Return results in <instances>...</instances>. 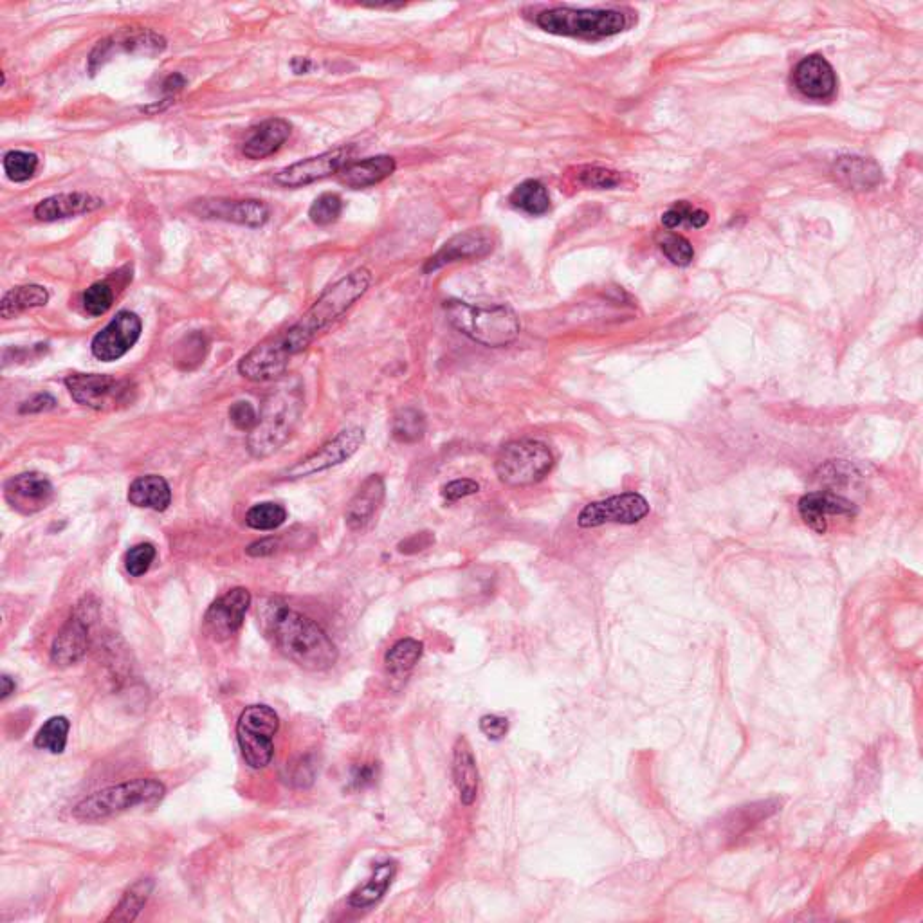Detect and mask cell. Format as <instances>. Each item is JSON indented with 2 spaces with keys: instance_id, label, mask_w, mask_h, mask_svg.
Here are the masks:
<instances>
[{
  "instance_id": "8992f818",
  "label": "cell",
  "mask_w": 923,
  "mask_h": 923,
  "mask_svg": "<svg viewBox=\"0 0 923 923\" xmlns=\"http://www.w3.org/2000/svg\"><path fill=\"white\" fill-rule=\"evenodd\" d=\"M536 24L550 35L559 37L599 38L613 37L622 33L628 20L619 10H576V8H550L538 13Z\"/></svg>"
},
{
  "instance_id": "9c48e42d",
  "label": "cell",
  "mask_w": 923,
  "mask_h": 923,
  "mask_svg": "<svg viewBox=\"0 0 923 923\" xmlns=\"http://www.w3.org/2000/svg\"><path fill=\"white\" fill-rule=\"evenodd\" d=\"M65 386L76 403L98 412L127 406L136 392L130 381H119L105 374H71L65 379Z\"/></svg>"
},
{
  "instance_id": "3957f363",
  "label": "cell",
  "mask_w": 923,
  "mask_h": 923,
  "mask_svg": "<svg viewBox=\"0 0 923 923\" xmlns=\"http://www.w3.org/2000/svg\"><path fill=\"white\" fill-rule=\"evenodd\" d=\"M305 408L303 383L298 377L282 379L267 397L255 430L247 437V449L255 458L271 457L284 446L298 426Z\"/></svg>"
},
{
  "instance_id": "8d00e7d4",
  "label": "cell",
  "mask_w": 923,
  "mask_h": 923,
  "mask_svg": "<svg viewBox=\"0 0 923 923\" xmlns=\"http://www.w3.org/2000/svg\"><path fill=\"white\" fill-rule=\"evenodd\" d=\"M709 222V213L700 208H695L693 204L687 201H680L673 204L664 215H662V224L669 229L680 228V226H691V228H704Z\"/></svg>"
},
{
  "instance_id": "4dcf8cb0",
  "label": "cell",
  "mask_w": 923,
  "mask_h": 923,
  "mask_svg": "<svg viewBox=\"0 0 923 923\" xmlns=\"http://www.w3.org/2000/svg\"><path fill=\"white\" fill-rule=\"evenodd\" d=\"M154 891V880L152 878H139L136 884L128 887L127 893L121 898V902L116 905L107 922H134L143 907L147 905L148 898Z\"/></svg>"
},
{
  "instance_id": "277c9868",
  "label": "cell",
  "mask_w": 923,
  "mask_h": 923,
  "mask_svg": "<svg viewBox=\"0 0 923 923\" xmlns=\"http://www.w3.org/2000/svg\"><path fill=\"white\" fill-rule=\"evenodd\" d=\"M444 311L460 334L484 347H507L520 336V318L509 305H471L449 300L444 303Z\"/></svg>"
},
{
  "instance_id": "8fae6325",
  "label": "cell",
  "mask_w": 923,
  "mask_h": 923,
  "mask_svg": "<svg viewBox=\"0 0 923 923\" xmlns=\"http://www.w3.org/2000/svg\"><path fill=\"white\" fill-rule=\"evenodd\" d=\"M166 49L165 37L152 29H121L118 33L101 40L92 49L89 56V73L96 74L103 65L109 64L114 56H152L161 55Z\"/></svg>"
},
{
  "instance_id": "ab89813d",
  "label": "cell",
  "mask_w": 923,
  "mask_h": 923,
  "mask_svg": "<svg viewBox=\"0 0 923 923\" xmlns=\"http://www.w3.org/2000/svg\"><path fill=\"white\" fill-rule=\"evenodd\" d=\"M83 309L89 316H103L114 303V289L107 282H96L83 293Z\"/></svg>"
},
{
  "instance_id": "4fadbf2b",
  "label": "cell",
  "mask_w": 923,
  "mask_h": 923,
  "mask_svg": "<svg viewBox=\"0 0 923 923\" xmlns=\"http://www.w3.org/2000/svg\"><path fill=\"white\" fill-rule=\"evenodd\" d=\"M649 514V503L642 494L622 493L601 502H592L579 512L577 523L581 529H595L608 523L635 525Z\"/></svg>"
},
{
  "instance_id": "c3c4849f",
  "label": "cell",
  "mask_w": 923,
  "mask_h": 923,
  "mask_svg": "<svg viewBox=\"0 0 923 923\" xmlns=\"http://www.w3.org/2000/svg\"><path fill=\"white\" fill-rule=\"evenodd\" d=\"M56 408V399L51 393H38L20 406V413L51 412Z\"/></svg>"
},
{
  "instance_id": "836d02e7",
  "label": "cell",
  "mask_w": 923,
  "mask_h": 923,
  "mask_svg": "<svg viewBox=\"0 0 923 923\" xmlns=\"http://www.w3.org/2000/svg\"><path fill=\"white\" fill-rule=\"evenodd\" d=\"M426 428H428V424H426L424 413L415 410V408H404L393 417V439L401 442V444H417V442H421L424 435H426Z\"/></svg>"
},
{
  "instance_id": "44dd1931",
  "label": "cell",
  "mask_w": 923,
  "mask_h": 923,
  "mask_svg": "<svg viewBox=\"0 0 923 923\" xmlns=\"http://www.w3.org/2000/svg\"><path fill=\"white\" fill-rule=\"evenodd\" d=\"M794 85L810 100H828L832 98L837 78L830 62L821 55L806 56L794 69Z\"/></svg>"
},
{
  "instance_id": "484cf974",
  "label": "cell",
  "mask_w": 923,
  "mask_h": 923,
  "mask_svg": "<svg viewBox=\"0 0 923 923\" xmlns=\"http://www.w3.org/2000/svg\"><path fill=\"white\" fill-rule=\"evenodd\" d=\"M453 779L460 794V803L471 806L478 796V767H476L475 754L466 738H458L453 749Z\"/></svg>"
},
{
  "instance_id": "11a10c76",
  "label": "cell",
  "mask_w": 923,
  "mask_h": 923,
  "mask_svg": "<svg viewBox=\"0 0 923 923\" xmlns=\"http://www.w3.org/2000/svg\"><path fill=\"white\" fill-rule=\"evenodd\" d=\"M15 689H17L15 680H13L10 675H2V695H0V698H2V700H8V698L15 693Z\"/></svg>"
},
{
  "instance_id": "9a60e30c",
  "label": "cell",
  "mask_w": 923,
  "mask_h": 923,
  "mask_svg": "<svg viewBox=\"0 0 923 923\" xmlns=\"http://www.w3.org/2000/svg\"><path fill=\"white\" fill-rule=\"evenodd\" d=\"M141 330L143 323L136 312L119 311L116 318L92 339V356L103 363L118 361L138 343Z\"/></svg>"
},
{
  "instance_id": "b9f144b4",
  "label": "cell",
  "mask_w": 923,
  "mask_h": 923,
  "mask_svg": "<svg viewBox=\"0 0 923 923\" xmlns=\"http://www.w3.org/2000/svg\"><path fill=\"white\" fill-rule=\"evenodd\" d=\"M577 181L586 186V188H597V190H612L619 186L622 181L621 174L603 168V166H581L577 170Z\"/></svg>"
},
{
  "instance_id": "d4e9b609",
  "label": "cell",
  "mask_w": 923,
  "mask_h": 923,
  "mask_svg": "<svg viewBox=\"0 0 923 923\" xmlns=\"http://www.w3.org/2000/svg\"><path fill=\"white\" fill-rule=\"evenodd\" d=\"M395 170L397 161L392 156L366 157L343 166L339 170L338 181L350 190H363L383 183Z\"/></svg>"
},
{
  "instance_id": "7c38bea8",
  "label": "cell",
  "mask_w": 923,
  "mask_h": 923,
  "mask_svg": "<svg viewBox=\"0 0 923 923\" xmlns=\"http://www.w3.org/2000/svg\"><path fill=\"white\" fill-rule=\"evenodd\" d=\"M363 444H365V431L361 428L352 426L347 430H341L334 439L325 442L314 453L298 460L293 467H289L284 476L289 480H294V478H305V476L323 473L327 469H332L350 460L359 449L363 448Z\"/></svg>"
},
{
  "instance_id": "7dc6e473",
  "label": "cell",
  "mask_w": 923,
  "mask_h": 923,
  "mask_svg": "<svg viewBox=\"0 0 923 923\" xmlns=\"http://www.w3.org/2000/svg\"><path fill=\"white\" fill-rule=\"evenodd\" d=\"M480 731L484 732L489 740H503L509 732V720L498 714H485L480 718Z\"/></svg>"
},
{
  "instance_id": "60d3db41",
  "label": "cell",
  "mask_w": 923,
  "mask_h": 923,
  "mask_svg": "<svg viewBox=\"0 0 923 923\" xmlns=\"http://www.w3.org/2000/svg\"><path fill=\"white\" fill-rule=\"evenodd\" d=\"M343 211V201L338 193H321L316 201L312 202L309 217L316 226H329L339 219Z\"/></svg>"
},
{
  "instance_id": "cb8c5ba5",
  "label": "cell",
  "mask_w": 923,
  "mask_h": 923,
  "mask_svg": "<svg viewBox=\"0 0 923 923\" xmlns=\"http://www.w3.org/2000/svg\"><path fill=\"white\" fill-rule=\"evenodd\" d=\"M291 130L293 127L287 119H266L249 132V136L242 145V154L253 161L273 156L275 152L284 147L285 141L291 136Z\"/></svg>"
},
{
  "instance_id": "6da1fadb",
  "label": "cell",
  "mask_w": 923,
  "mask_h": 923,
  "mask_svg": "<svg viewBox=\"0 0 923 923\" xmlns=\"http://www.w3.org/2000/svg\"><path fill=\"white\" fill-rule=\"evenodd\" d=\"M372 285V273L366 267L339 278L325 289L311 309L289 329L264 339L251 348L238 363V372L253 383L282 379L293 357L305 352L325 330L347 314Z\"/></svg>"
},
{
  "instance_id": "f6af8a7d",
  "label": "cell",
  "mask_w": 923,
  "mask_h": 923,
  "mask_svg": "<svg viewBox=\"0 0 923 923\" xmlns=\"http://www.w3.org/2000/svg\"><path fill=\"white\" fill-rule=\"evenodd\" d=\"M480 491V484L471 478H457L442 487V498L446 502H458Z\"/></svg>"
},
{
  "instance_id": "f5cc1de1",
  "label": "cell",
  "mask_w": 923,
  "mask_h": 923,
  "mask_svg": "<svg viewBox=\"0 0 923 923\" xmlns=\"http://www.w3.org/2000/svg\"><path fill=\"white\" fill-rule=\"evenodd\" d=\"M184 87H186V78H184L183 74L179 73H172L170 76H166L165 82L161 85V89H163V92L168 94V96H174L177 92L183 91Z\"/></svg>"
},
{
  "instance_id": "ee69618b",
  "label": "cell",
  "mask_w": 923,
  "mask_h": 923,
  "mask_svg": "<svg viewBox=\"0 0 923 923\" xmlns=\"http://www.w3.org/2000/svg\"><path fill=\"white\" fill-rule=\"evenodd\" d=\"M229 421L233 422V426L237 430L251 433V431L255 430L256 424H258V415H256L253 404L247 403V401H237V403L231 404V408H229Z\"/></svg>"
},
{
  "instance_id": "f1b7e54d",
  "label": "cell",
  "mask_w": 923,
  "mask_h": 923,
  "mask_svg": "<svg viewBox=\"0 0 923 923\" xmlns=\"http://www.w3.org/2000/svg\"><path fill=\"white\" fill-rule=\"evenodd\" d=\"M395 871H397V866H395V862H390V860L383 862V864H377L372 877L368 878L365 884H361L350 895L348 904L352 905V907H357V909L377 904L392 886Z\"/></svg>"
},
{
  "instance_id": "d590c367",
  "label": "cell",
  "mask_w": 923,
  "mask_h": 923,
  "mask_svg": "<svg viewBox=\"0 0 923 923\" xmlns=\"http://www.w3.org/2000/svg\"><path fill=\"white\" fill-rule=\"evenodd\" d=\"M69 731H71V722L65 716H53L37 732L35 747L49 750L53 754H62L67 747Z\"/></svg>"
},
{
  "instance_id": "30bf717a",
  "label": "cell",
  "mask_w": 923,
  "mask_h": 923,
  "mask_svg": "<svg viewBox=\"0 0 923 923\" xmlns=\"http://www.w3.org/2000/svg\"><path fill=\"white\" fill-rule=\"evenodd\" d=\"M98 619V601L92 595H85L80 603L74 606V612L69 621L65 622L62 630L58 631L53 648H51V662L60 668H67L78 664L87 649H89V631L94 621Z\"/></svg>"
},
{
  "instance_id": "ffe728a7",
  "label": "cell",
  "mask_w": 923,
  "mask_h": 923,
  "mask_svg": "<svg viewBox=\"0 0 923 923\" xmlns=\"http://www.w3.org/2000/svg\"><path fill=\"white\" fill-rule=\"evenodd\" d=\"M857 507L855 503L844 498L841 494L832 493V491H817V493L805 494L799 500V514L805 521L806 525L812 531L824 534L828 529V518L830 516H846L853 518L857 516Z\"/></svg>"
},
{
  "instance_id": "52a82bcc",
  "label": "cell",
  "mask_w": 923,
  "mask_h": 923,
  "mask_svg": "<svg viewBox=\"0 0 923 923\" xmlns=\"http://www.w3.org/2000/svg\"><path fill=\"white\" fill-rule=\"evenodd\" d=\"M556 458L540 440H512L505 444L494 460V471L503 484L529 487L540 484L554 469Z\"/></svg>"
},
{
  "instance_id": "2e32d148",
  "label": "cell",
  "mask_w": 923,
  "mask_h": 923,
  "mask_svg": "<svg viewBox=\"0 0 923 923\" xmlns=\"http://www.w3.org/2000/svg\"><path fill=\"white\" fill-rule=\"evenodd\" d=\"M249 606L251 594L242 586L231 588L226 594L220 595L215 603H211L204 615V628L208 635L219 642L237 635V631L244 624Z\"/></svg>"
},
{
  "instance_id": "681fc988",
  "label": "cell",
  "mask_w": 923,
  "mask_h": 923,
  "mask_svg": "<svg viewBox=\"0 0 923 923\" xmlns=\"http://www.w3.org/2000/svg\"><path fill=\"white\" fill-rule=\"evenodd\" d=\"M435 543V538L431 532H419V534H413L408 540H404L401 545H399V552L403 554H417L421 550L428 549L430 545Z\"/></svg>"
},
{
  "instance_id": "e0dca14e",
  "label": "cell",
  "mask_w": 923,
  "mask_h": 923,
  "mask_svg": "<svg viewBox=\"0 0 923 923\" xmlns=\"http://www.w3.org/2000/svg\"><path fill=\"white\" fill-rule=\"evenodd\" d=\"M494 249V235L489 229H467L449 238L444 246L440 247L435 255H431L422 267L424 273L439 271L442 267L464 262V260H478L489 255Z\"/></svg>"
},
{
  "instance_id": "ac0fdd59",
  "label": "cell",
  "mask_w": 923,
  "mask_h": 923,
  "mask_svg": "<svg viewBox=\"0 0 923 923\" xmlns=\"http://www.w3.org/2000/svg\"><path fill=\"white\" fill-rule=\"evenodd\" d=\"M4 498L13 511L31 516L51 505L55 498V487L46 475L22 473L6 482Z\"/></svg>"
},
{
  "instance_id": "1f68e13d",
  "label": "cell",
  "mask_w": 923,
  "mask_h": 923,
  "mask_svg": "<svg viewBox=\"0 0 923 923\" xmlns=\"http://www.w3.org/2000/svg\"><path fill=\"white\" fill-rule=\"evenodd\" d=\"M512 208L523 211L527 215H543L550 208L549 190L545 184L536 179H527L514 188L509 197Z\"/></svg>"
},
{
  "instance_id": "7402d4cb",
  "label": "cell",
  "mask_w": 923,
  "mask_h": 923,
  "mask_svg": "<svg viewBox=\"0 0 923 923\" xmlns=\"http://www.w3.org/2000/svg\"><path fill=\"white\" fill-rule=\"evenodd\" d=\"M384 494H386V485H384L383 476H368L347 505L345 521L350 531H365L366 527L374 521L377 511L381 509Z\"/></svg>"
},
{
  "instance_id": "4316f807",
  "label": "cell",
  "mask_w": 923,
  "mask_h": 923,
  "mask_svg": "<svg viewBox=\"0 0 923 923\" xmlns=\"http://www.w3.org/2000/svg\"><path fill=\"white\" fill-rule=\"evenodd\" d=\"M127 498L128 502L139 509L163 512L172 503V491L163 476H139L128 487Z\"/></svg>"
},
{
  "instance_id": "ba28073f",
  "label": "cell",
  "mask_w": 923,
  "mask_h": 923,
  "mask_svg": "<svg viewBox=\"0 0 923 923\" xmlns=\"http://www.w3.org/2000/svg\"><path fill=\"white\" fill-rule=\"evenodd\" d=\"M280 718L269 705H249L237 723V740L242 758L255 770L266 768L275 758V736Z\"/></svg>"
},
{
  "instance_id": "d6a6232c",
  "label": "cell",
  "mask_w": 923,
  "mask_h": 923,
  "mask_svg": "<svg viewBox=\"0 0 923 923\" xmlns=\"http://www.w3.org/2000/svg\"><path fill=\"white\" fill-rule=\"evenodd\" d=\"M424 653V644L415 639H403L395 642L392 648L386 651L384 664L393 675H403L415 668Z\"/></svg>"
},
{
  "instance_id": "5b68a950",
  "label": "cell",
  "mask_w": 923,
  "mask_h": 923,
  "mask_svg": "<svg viewBox=\"0 0 923 923\" xmlns=\"http://www.w3.org/2000/svg\"><path fill=\"white\" fill-rule=\"evenodd\" d=\"M166 788L154 777H139L121 785L103 788L82 799L73 808L78 821L96 823L114 815L125 814L136 806H154L165 797Z\"/></svg>"
},
{
  "instance_id": "e575fe53",
  "label": "cell",
  "mask_w": 923,
  "mask_h": 923,
  "mask_svg": "<svg viewBox=\"0 0 923 923\" xmlns=\"http://www.w3.org/2000/svg\"><path fill=\"white\" fill-rule=\"evenodd\" d=\"M287 520V509L276 502L253 505L246 514V525L253 531H275Z\"/></svg>"
},
{
  "instance_id": "bcb514c9",
  "label": "cell",
  "mask_w": 923,
  "mask_h": 923,
  "mask_svg": "<svg viewBox=\"0 0 923 923\" xmlns=\"http://www.w3.org/2000/svg\"><path fill=\"white\" fill-rule=\"evenodd\" d=\"M184 343L190 348L179 347V363H186V368H192V363L199 365L204 354H206V339L201 334H193L190 338L184 339Z\"/></svg>"
},
{
  "instance_id": "816d5d0a",
  "label": "cell",
  "mask_w": 923,
  "mask_h": 923,
  "mask_svg": "<svg viewBox=\"0 0 923 923\" xmlns=\"http://www.w3.org/2000/svg\"><path fill=\"white\" fill-rule=\"evenodd\" d=\"M375 779V770L374 767L370 765H361L354 770L352 774V785L356 788H365V786L372 785Z\"/></svg>"
},
{
  "instance_id": "d6986e66",
  "label": "cell",
  "mask_w": 923,
  "mask_h": 923,
  "mask_svg": "<svg viewBox=\"0 0 923 923\" xmlns=\"http://www.w3.org/2000/svg\"><path fill=\"white\" fill-rule=\"evenodd\" d=\"M193 210L204 219H219L247 228H262L269 220V208L266 202L256 199L229 201V199H211L195 204Z\"/></svg>"
},
{
  "instance_id": "83f0119b",
  "label": "cell",
  "mask_w": 923,
  "mask_h": 923,
  "mask_svg": "<svg viewBox=\"0 0 923 923\" xmlns=\"http://www.w3.org/2000/svg\"><path fill=\"white\" fill-rule=\"evenodd\" d=\"M882 172L877 163L864 157H841L835 165V177L853 190H868L880 183Z\"/></svg>"
},
{
  "instance_id": "f35d334b",
  "label": "cell",
  "mask_w": 923,
  "mask_h": 923,
  "mask_svg": "<svg viewBox=\"0 0 923 923\" xmlns=\"http://www.w3.org/2000/svg\"><path fill=\"white\" fill-rule=\"evenodd\" d=\"M658 244H660L662 253L668 256L669 262L675 264V266H689L693 262V258H695V249L691 246V242L686 237L677 235V233H666L664 237L660 238Z\"/></svg>"
},
{
  "instance_id": "7a4b0ae2",
  "label": "cell",
  "mask_w": 923,
  "mask_h": 923,
  "mask_svg": "<svg viewBox=\"0 0 923 923\" xmlns=\"http://www.w3.org/2000/svg\"><path fill=\"white\" fill-rule=\"evenodd\" d=\"M258 617L267 639L296 666L325 671L338 662V648L327 631L284 601L267 599L258 608Z\"/></svg>"
},
{
  "instance_id": "f907efd6",
  "label": "cell",
  "mask_w": 923,
  "mask_h": 923,
  "mask_svg": "<svg viewBox=\"0 0 923 923\" xmlns=\"http://www.w3.org/2000/svg\"><path fill=\"white\" fill-rule=\"evenodd\" d=\"M278 547H280V541L276 538H264V540L251 543L247 547V554L253 558H266V556H273Z\"/></svg>"
},
{
  "instance_id": "db71d44e",
  "label": "cell",
  "mask_w": 923,
  "mask_h": 923,
  "mask_svg": "<svg viewBox=\"0 0 923 923\" xmlns=\"http://www.w3.org/2000/svg\"><path fill=\"white\" fill-rule=\"evenodd\" d=\"M312 67H314V64H312L311 58L294 56L293 60H291V69H293L294 74H307Z\"/></svg>"
},
{
  "instance_id": "f546056e",
  "label": "cell",
  "mask_w": 923,
  "mask_h": 923,
  "mask_svg": "<svg viewBox=\"0 0 923 923\" xmlns=\"http://www.w3.org/2000/svg\"><path fill=\"white\" fill-rule=\"evenodd\" d=\"M49 302L46 287L37 284L20 285L4 294L0 303V314L4 320H11L29 309L44 307Z\"/></svg>"
},
{
  "instance_id": "7bdbcfd3",
  "label": "cell",
  "mask_w": 923,
  "mask_h": 923,
  "mask_svg": "<svg viewBox=\"0 0 923 923\" xmlns=\"http://www.w3.org/2000/svg\"><path fill=\"white\" fill-rule=\"evenodd\" d=\"M156 556L157 550L152 543H139L136 547H132L125 556V568L128 574L132 577L145 576Z\"/></svg>"
},
{
  "instance_id": "5bb4252c",
  "label": "cell",
  "mask_w": 923,
  "mask_h": 923,
  "mask_svg": "<svg viewBox=\"0 0 923 923\" xmlns=\"http://www.w3.org/2000/svg\"><path fill=\"white\" fill-rule=\"evenodd\" d=\"M352 154H354V147L343 145V147L327 150L318 156L307 157L298 163L282 168L275 175L276 184L284 188H302L307 184L318 183L330 175H338L339 170L352 161Z\"/></svg>"
},
{
  "instance_id": "603a6c76",
  "label": "cell",
  "mask_w": 923,
  "mask_h": 923,
  "mask_svg": "<svg viewBox=\"0 0 923 923\" xmlns=\"http://www.w3.org/2000/svg\"><path fill=\"white\" fill-rule=\"evenodd\" d=\"M103 201L96 195L85 192L58 193L38 202L33 215L42 222L71 219L85 213L100 210Z\"/></svg>"
},
{
  "instance_id": "74e56055",
  "label": "cell",
  "mask_w": 923,
  "mask_h": 923,
  "mask_svg": "<svg viewBox=\"0 0 923 923\" xmlns=\"http://www.w3.org/2000/svg\"><path fill=\"white\" fill-rule=\"evenodd\" d=\"M38 156L22 150H11L2 161L4 172L13 183H26L33 175L37 174Z\"/></svg>"
}]
</instances>
